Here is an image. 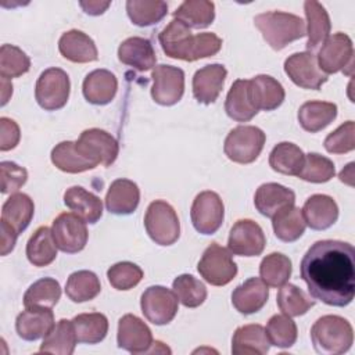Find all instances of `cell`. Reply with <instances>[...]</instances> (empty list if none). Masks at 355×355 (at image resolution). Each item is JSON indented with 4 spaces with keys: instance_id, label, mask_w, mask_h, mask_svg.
Wrapping results in <instances>:
<instances>
[{
    "instance_id": "7dc6e473",
    "label": "cell",
    "mask_w": 355,
    "mask_h": 355,
    "mask_svg": "<svg viewBox=\"0 0 355 355\" xmlns=\"http://www.w3.org/2000/svg\"><path fill=\"white\" fill-rule=\"evenodd\" d=\"M297 324L287 315H273L268 320L266 334L272 345L290 348L297 341Z\"/></svg>"
},
{
    "instance_id": "74e56055",
    "label": "cell",
    "mask_w": 355,
    "mask_h": 355,
    "mask_svg": "<svg viewBox=\"0 0 355 355\" xmlns=\"http://www.w3.org/2000/svg\"><path fill=\"white\" fill-rule=\"evenodd\" d=\"M51 162L67 173H80L97 166L80 154L75 141L58 143L51 151Z\"/></svg>"
},
{
    "instance_id": "e575fe53",
    "label": "cell",
    "mask_w": 355,
    "mask_h": 355,
    "mask_svg": "<svg viewBox=\"0 0 355 355\" xmlns=\"http://www.w3.org/2000/svg\"><path fill=\"white\" fill-rule=\"evenodd\" d=\"M76 343L78 338L72 320L61 319L57 322V324H54L50 333L43 337L39 351L57 355H71L75 351Z\"/></svg>"
},
{
    "instance_id": "30bf717a",
    "label": "cell",
    "mask_w": 355,
    "mask_h": 355,
    "mask_svg": "<svg viewBox=\"0 0 355 355\" xmlns=\"http://www.w3.org/2000/svg\"><path fill=\"white\" fill-rule=\"evenodd\" d=\"M140 306L148 322L168 324L178 313V297L164 286H151L141 294Z\"/></svg>"
},
{
    "instance_id": "11a10c76",
    "label": "cell",
    "mask_w": 355,
    "mask_h": 355,
    "mask_svg": "<svg viewBox=\"0 0 355 355\" xmlns=\"http://www.w3.org/2000/svg\"><path fill=\"white\" fill-rule=\"evenodd\" d=\"M21 137L19 126L10 118H0V150L8 151L14 148Z\"/></svg>"
},
{
    "instance_id": "3957f363",
    "label": "cell",
    "mask_w": 355,
    "mask_h": 355,
    "mask_svg": "<svg viewBox=\"0 0 355 355\" xmlns=\"http://www.w3.org/2000/svg\"><path fill=\"white\" fill-rule=\"evenodd\" d=\"M254 24L273 50H282L288 43L306 35L305 22L298 15L290 12H262L254 18Z\"/></svg>"
},
{
    "instance_id": "603a6c76",
    "label": "cell",
    "mask_w": 355,
    "mask_h": 355,
    "mask_svg": "<svg viewBox=\"0 0 355 355\" xmlns=\"http://www.w3.org/2000/svg\"><path fill=\"white\" fill-rule=\"evenodd\" d=\"M225 111L232 119L237 122H247L258 114L259 110L254 103L250 80L237 79L232 85L226 96Z\"/></svg>"
},
{
    "instance_id": "44dd1931",
    "label": "cell",
    "mask_w": 355,
    "mask_h": 355,
    "mask_svg": "<svg viewBox=\"0 0 355 355\" xmlns=\"http://www.w3.org/2000/svg\"><path fill=\"white\" fill-rule=\"evenodd\" d=\"M269 297L268 284L259 277H250L232 293L233 306L244 315H251L263 308Z\"/></svg>"
},
{
    "instance_id": "484cf974",
    "label": "cell",
    "mask_w": 355,
    "mask_h": 355,
    "mask_svg": "<svg viewBox=\"0 0 355 355\" xmlns=\"http://www.w3.org/2000/svg\"><path fill=\"white\" fill-rule=\"evenodd\" d=\"M58 50L64 58L79 64L96 61L98 57L93 39L78 29L62 33L58 40Z\"/></svg>"
},
{
    "instance_id": "f1b7e54d",
    "label": "cell",
    "mask_w": 355,
    "mask_h": 355,
    "mask_svg": "<svg viewBox=\"0 0 355 355\" xmlns=\"http://www.w3.org/2000/svg\"><path fill=\"white\" fill-rule=\"evenodd\" d=\"M65 205L86 223H96L103 215L101 200L80 186H72L64 193Z\"/></svg>"
},
{
    "instance_id": "5b68a950",
    "label": "cell",
    "mask_w": 355,
    "mask_h": 355,
    "mask_svg": "<svg viewBox=\"0 0 355 355\" xmlns=\"http://www.w3.org/2000/svg\"><path fill=\"white\" fill-rule=\"evenodd\" d=\"M144 226L151 240L159 245H171L180 236V223L176 211L162 200H155L148 205Z\"/></svg>"
},
{
    "instance_id": "8fae6325",
    "label": "cell",
    "mask_w": 355,
    "mask_h": 355,
    "mask_svg": "<svg viewBox=\"0 0 355 355\" xmlns=\"http://www.w3.org/2000/svg\"><path fill=\"white\" fill-rule=\"evenodd\" d=\"M225 207L215 191H201L196 196L190 218L194 229L201 234H214L223 222Z\"/></svg>"
},
{
    "instance_id": "cb8c5ba5",
    "label": "cell",
    "mask_w": 355,
    "mask_h": 355,
    "mask_svg": "<svg viewBox=\"0 0 355 355\" xmlns=\"http://www.w3.org/2000/svg\"><path fill=\"white\" fill-rule=\"evenodd\" d=\"M140 201L137 184L129 179L114 180L105 196V207L111 214L129 215L136 211Z\"/></svg>"
},
{
    "instance_id": "7a4b0ae2",
    "label": "cell",
    "mask_w": 355,
    "mask_h": 355,
    "mask_svg": "<svg viewBox=\"0 0 355 355\" xmlns=\"http://www.w3.org/2000/svg\"><path fill=\"white\" fill-rule=\"evenodd\" d=\"M311 340L316 352L323 355H340L351 348L354 330L347 319L337 315H324L313 323Z\"/></svg>"
},
{
    "instance_id": "ffe728a7",
    "label": "cell",
    "mask_w": 355,
    "mask_h": 355,
    "mask_svg": "<svg viewBox=\"0 0 355 355\" xmlns=\"http://www.w3.org/2000/svg\"><path fill=\"white\" fill-rule=\"evenodd\" d=\"M295 202V194L291 189L279 183L261 184L254 197L255 208L263 216L273 218L280 211L293 207Z\"/></svg>"
},
{
    "instance_id": "7bdbcfd3",
    "label": "cell",
    "mask_w": 355,
    "mask_h": 355,
    "mask_svg": "<svg viewBox=\"0 0 355 355\" xmlns=\"http://www.w3.org/2000/svg\"><path fill=\"white\" fill-rule=\"evenodd\" d=\"M126 11L130 21L137 26H150L159 22L168 12V4L161 0H129Z\"/></svg>"
},
{
    "instance_id": "60d3db41",
    "label": "cell",
    "mask_w": 355,
    "mask_h": 355,
    "mask_svg": "<svg viewBox=\"0 0 355 355\" xmlns=\"http://www.w3.org/2000/svg\"><path fill=\"white\" fill-rule=\"evenodd\" d=\"M61 297L60 283L53 277L36 280L24 294L25 308H53Z\"/></svg>"
},
{
    "instance_id": "5bb4252c",
    "label": "cell",
    "mask_w": 355,
    "mask_h": 355,
    "mask_svg": "<svg viewBox=\"0 0 355 355\" xmlns=\"http://www.w3.org/2000/svg\"><path fill=\"white\" fill-rule=\"evenodd\" d=\"M151 97L161 105L176 104L184 92V72L172 65H157L151 73Z\"/></svg>"
},
{
    "instance_id": "52a82bcc",
    "label": "cell",
    "mask_w": 355,
    "mask_h": 355,
    "mask_svg": "<svg viewBox=\"0 0 355 355\" xmlns=\"http://www.w3.org/2000/svg\"><path fill=\"white\" fill-rule=\"evenodd\" d=\"M71 82L65 71L49 68L43 71L36 82L35 97L37 104L46 111L62 108L69 97Z\"/></svg>"
},
{
    "instance_id": "277c9868",
    "label": "cell",
    "mask_w": 355,
    "mask_h": 355,
    "mask_svg": "<svg viewBox=\"0 0 355 355\" xmlns=\"http://www.w3.org/2000/svg\"><path fill=\"white\" fill-rule=\"evenodd\" d=\"M265 133L251 125H241L229 132L225 139L223 151L226 157L237 164L254 162L265 144Z\"/></svg>"
},
{
    "instance_id": "680465c9",
    "label": "cell",
    "mask_w": 355,
    "mask_h": 355,
    "mask_svg": "<svg viewBox=\"0 0 355 355\" xmlns=\"http://www.w3.org/2000/svg\"><path fill=\"white\" fill-rule=\"evenodd\" d=\"M12 94V85L7 78L1 76V105H6Z\"/></svg>"
},
{
    "instance_id": "f6af8a7d",
    "label": "cell",
    "mask_w": 355,
    "mask_h": 355,
    "mask_svg": "<svg viewBox=\"0 0 355 355\" xmlns=\"http://www.w3.org/2000/svg\"><path fill=\"white\" fill-rule=\"evenodd\" d=\"M259 275L268 286L280 287L291 275V261L280 252H272L261 261Z\"/></svg>"
},
{
    "instance_id": "8d00e7d4",
    "label": "cell",
    "mask_w": 355,
    "mask_h": 355,
    "mask_svg": "<svg viewBox=\"0 0 355 355\" xmlns=\"http://www.w3.org/2000/svg\"><path fill=\"white\" fill-rule=\"evenodd\" d=\"M173 17L189 28H207L215 19V6L207 0H186L173 11Z\"/></svg>"
},
{
    "instance_id": "d6986e66",
    "label": "cell",
    "mask_w": 355,
    "mask_h": 355,
    "mask_svg": "<svg viewBox=\"0 0 355 355\" xmlns=\"http://www.w3.org/2000/svg\"><path fill=\"white\" fill-rule=\"evenodd\" d=\"M54 324V313L51 308H26L15 320L18 336L26 341L46 337Z\"/></svg>"
},
{
    "instance_id": "f5cc1de1",
    "label": "cell",
    "mask_w": 355,
    "mask_h": 355,
    "mask_svg": "<svg viewBox=\"0 0 355 355\" xmlns=\"http://www.w3.org/2000/svg\"><path fill=\"white\" fill-rule=\"evenodd\" d=\"M0 178H1V193H15L18 191L28 179V172L25 168L17 165L11 161H3L0 164Z\"/></svg>"
},
{
    "instance_id": "6f0895ef",
    "label": "cell",
    "mask_w": 355,
    "mask_h": 355,
    "mask_svg": "<svg viewBox=\"0 0 355 355\" xmlns=\"http://www.w3.org/2000/svg\"><path fill=\"white\" fill-rule=\"evenodd\" d=\"M80 7L85 10L86 14L100 15L110 7V1H80Z\"/></svg>"
},
{
    "instance_id": "ab89813d",
    "label": "cell",
    "mask_w": 355,
    "mask_h": 355,
    "mask_svg": "<svg viewBox=\"0 0 355 355\" xmlns=\"http://www.w3.org/2000/svg\"><path fill=\"white\" fill-rule=\"evenodd\" d=\"M272 226L279 240L291 243L298 240L306 227L302 211L297 207H288L272 218Z\"/></svg>"
},
{
    "instance_id": "ee69618b",
    "label": "cell",
    "mask_w": 355,
    "mask_h": 355,
    "mask_svg": "<svg viewBox=\"0 0 355 355\" xmlns=\"http://www.w3.org/2000/svg\"><path fill=\"white\" fill-rule=\"evenodd\" d=\"M277 306L287 316H300L308 312L315 305V301L311 300L300 287L284 283L280 286L277 293Z\"/></svg>"
},
{
    "instance_id": "7402d4cb",
    "label": "cell",
    "mask_w": 355,
    "mask_h": 355,
    "mask_svg": "<svg viewBox=\"0 0 355 355\" xmlns=\"http://www.w3.org/2000/svg\"><path fill=\"white\" fill-rule=\"evenodd\" d=\"M301 211L305 223L313 230H326L333 226L338 218L336 201L326 194L311 196Z\"/></svg>"
},
{
    "instance_id": "e0dca14e",
    "label": "cell",
    "mask_w": 355,
    "mask_h": 355,
    "mask_svg": "<svg viewBox=\"0 0 355 355\" xmlns=\"http://www.w3.org/2000/svg\"><path fill=\"white\" fill-rule=\"evenodd\" d=\"M158 40L164 53L176 60L193 61L194 35L190 28L178 19H172L159 33Z\"/></svg>"
},
{
    "instance_id": "d4e9b609",
    "label": "cell",
    "mask_w": 355,
    "mask_h": 355,
    "mask_svg": "<svg viewBox=\"0 0 355 355\" xmlns=\"http://www.w3.org/2000/svg\"><path fill=\"white\" fill-rule=\"evenodd\" d=\"M118 58L122 64L129 65L140 72L150 71L155 67V51L150 40L144 37H129L118 49Z\"/></svg>"
},
{
    "instance_id": "1f68e13d",
    "label": "cell",
    "mask_w": 355,
    "mask_h": 355,
    "mask_svg": "<svg viewBox=\"0 0 355 355\" xmlns=\"http://www.w3.org/2000/svg\"><path fill=\"white\" fill-rule=\"evenodd\" d=\"M251 93L258 110L272 111L282 105L284 100V89L280 82L269 75H258L250 79Z\"/></svg>"
},
{
    "instance_id": "2e32d148",
    "label": "cell",
    "mask_w": 355,
    "mask_h": 355,
    "mask_svg": "<svg viewBox=\"0 0 355 355\" xmlns=\"http://www.w3.org/2000/svg\"><path fill=\"white\" fill-rule=\"evenodd\" d=\"M118 347L132 354L148 352L154 344L150 327L136 315H123L118 322Z\"/></svg>"
},
{
    "instance_id": "91938a15",
    "label": "cell",
    "mask_w": 355,
    "mask_h": 355,
    "mask_svg": "<svg viewBox=\"0 0 355 355\" xmlns=\"http://www.w3.org/2000/svg\"><path fill=\"white\" fill-rule=\"evenodd\" d=\"M338 178H340L341 182H344V183L352 186V184H354V182H352V179H354V162L348 164V165L340 172Z\"/></svg>"
},
{
    "instance_id": "83f0119b",
    "label": "cell",
    "mask_w": 355,
    "mask_h": 355,
    "mask_svg": "<svg viewBox=\"0 0 355 355\" xmlns=\"http://www.w3.org/2000/svg\"><path fill=\"white\" fill-rule=\"evenodd\" d=\"M118 89L115 75L108 69H94L83 80L85 98L96 105H104L114 100Z\"/></svg>"
},
{
    "instance_id": "8992f818",
    "label": "cell",
    "mask_w": 355,
    "mask_h": 355,
    "mask_svg": "<svg viewBox=\"0 0 355 355\" xmlns=\"http://www.w3.org/2000/svg\"><path fill=\"white\" fill-rule=\"evenodd\" d=\"M198 273L212 286H225L237 275V265L232 258L230 250L212 243L204 251L197 265Z\"/></svg>"
},
{
    "instance_id": "4fadbf2b",
    "label": "cell",
    "mask_w": 355,
    "mask_h": 355,
    "mask_svg": "<svg viewBox=\"0 0 355 355\" xmlns=\"http://www.w3.org/2000/svg\"><path fill=\"white\" fill-rule=\"evenodd\" d=\"M284 72L293 83L309 90H319L327 80V75L319 68L318 58L311 51L291 54L284 61Z\"/></svg>"
},
{
    "instance_id": "ba28073f",
    "label": "cell",
    "mask_w": 355,
    "mask_h": 355,
    "mask_svg": "<svg viewBox=\"0 0 355 355\" xmlns=\"http://www.w3.org/2000/svg\"><path fill=\"white\" fill-rule=\"evenodd\" d=\"M319 68L327 73L344 71L347 75L352 73L354 68V46L348 35L337 32L326 39L319 50Z\"/></svg>"
},
{
    "instance_id": "4dcf8cb0",
    "label": "cell",
    "mask_w": 355,
    "mask_h": 355,
    "mask_svg": "<svg viewBox=\"0 0 355 355\" xmlns=\"http://www.w3.org/2000/svg\"><path fill=\"white\" fill-rule=\"evenodd\" d=\"M304 10L308 22L306 47L312 53L326 42L331 29V24L327 11L320 3L308 0L304 3Z\"/></svg>"
},
{
    "instance_id": "816d5d0a",
    "label": "cell",
    "mask_w": 355,
    "mask_h": 355,
    "mask_svg": "<svg viewBox=\"0 0 355 355\" xmlns=\"http://www.w3.org/2000/svg\"><path fill=\"white\" fill-rule=\"evenodd\" d=\"M355 125L347 121L324 139V148L331 154H345L355 148Z\"/></svg>"
},
{
    "instance_id": "db71d44e",
    "label": "cell",
    "mask_w": 355,
    "mask_h": 355,
    "mask_svg": "<svg viewBox=\"0 0 355 355\" xmlns=\"http://www.w3.org/2000/svg\"><path fill=\"white\" fill-rule=\"evenodd\" d=\"M222 47V39L212 32H204L194 36V46H193V61L212 57L215 55Z\"/></svg>"
},
{
    "instance_id": "b9f144b4",
    "label": "cell",
    "mask_w": 355,
    "mask_h": 355,
    "mask_svg": "<svg viewBox=\"0 0 355 355\" xmlns=\"http://www.w3.org/2000/svg\"><path fill=\"white\" fill-rule=\"evenodd\" d=\"M101 291V284L96 273L90 270L73 272L65 284V294L73 302H85L96 298Z\"/></svg>"
},
{
    "instance_id": "9f6ffc18",
    "label": "cell",
    "mask_w": 355,
    "mask_h": 355,
    "mask_svg": "<svg viewBox=\"0 0 355 355\" xmlns=\"http://www.w3.org/2000/svg\"><path fill=\"white\" fill-rule=\"evenodd\" d=\"M0 229H1V255L4 257L14 250L18 233L4 220L0 222Z\"/></svg>"
},
{
    "instance_id": "d590c367",
    "label": "cell",
    "mask_w": 355,
    "mask_h": 355,
    "mask_svg": "<svg viewBox=\"0 0 355 355\" xmlns=\"http://www.w3.org/2000/svg\"><path fill=\"white\" fill-rule=\"evenodd\" d=\"M305 154L302 150L288 141L279 143L269 154L270 168L279 173L290 176H298L300 171L302 169Z\"/></svg>"
},
{
    "instance_id": "9c48e42d",
    "label": "cell",
    "mask_w": 355,
    "mask_h": 355,
    "mask_svg": "<svg viewBox=\"0 0 355 355\" xmlns=\"http://www.w3.org/2000/svg\"><path fill=\"white\" fill-rule=\"evenodd\" d=\"M75 143L80 154L96 165L110 166L118 157L119 146L116 139L103 129H86Z\"/></svg>"
},
{
    "instance_id": "bcb514c9",
    "label": "cell",
    "mask_w": 355,
    "mask_h": 355,
    "mask_svg": "<svg viewBox=\"0 0 355 355\" xmlns=\"http://www.w3.org/2000/svg\"><path fill=\"white\" fill-rule=\"evenodd\" d=\"M178 301L187 308L200 306L207 298V288L202 282L191 275H180L172 283Z\"/></svg>"
},
{
    "instance_id": "f546056e",
    "label": "cell",
    "mask_w": 355,
    "mask_h": 355,
    "mask_svg": "<svg viewBox=\"0 0 355 355\" xmlns=\"http://www.w3.org/2000/svg\"><path fill=\"white\" fill-rule=\"evenodd\" d=\"M337 116V105L329 101H306L298 110V122L304 130L316 133L330 125Z\"/></svg>"
},
{
    "instance_id": "c3c4849f",
    "label": "cell",
    "mask_w": 355,
    "mask_h": 355,
    "mask_svg": "<svg viewBox=\"0 0 355 355\" xmlns=\"http://www.w3.org/2000/svg\"><path fill=\"white\" fill-rule=\"evenodd\" d=\"M31 68L29 57L14 44H3L0 47V75L7 79L18 78Z\"/></svg>"
},
{
    "instance_id": "f907efd6",
    "label": "cell",
    "mask_w": 355,
    "mask_h": 355,
    "mask_svg": "<svg viewBox=\"0 0 355 355\" xmlns=\"http://www.w3.org/2000/svg\"><path fill=\"white\" fill-rule=\"evenodd\" d=\"M110 284L116 290H130L143 279V270L140 266L132 262H118L107 270Z\"/></svg>"
},
{
    "instance_id": "d6a6232c",
    "label": "cell",
    "mask_w": 355,
    "mask_h": 355,
    "mask_svg": "<svg viewBox=\"0 0 355 355\" xmlns=\"http://www.w3.org/2000/svg\"><path fill=\"white\" fill-rule=\"evenodd\" d=\"M35 212L33 201L28 194H11L1 208V220L7 222L18 234L22 233L31 223Z\"/></svg>"
},
{
    "instance_id": "9a60e30c",
    "label": "cell",
    "mask_w": 355,
    "mask_h": 355,
    "mask_svg": "<svg viewBox=\"0 0 355 355\" xmlns=\"http://www.w3.org/2000/svg\"><path fill=\"white\" fill-rule=\"evenodd\" d=\"M266 244L262 227L251 219L237 220L229 233L227 245L230 252L241 257L261 255Z\"/></svg>"
},
{
    "instance_id": "836d02e7",
    "label": "cell",
    "mask_w": 355,
    "mask_h": 355,
    "mask_svg": "<svg viewBox=\"0 0 355 355\" xmlns=\"http://www.w3.org/2000/svg\"><path fill=\"white\" fill-rule=\"evenodd\" d=\"M57 244L53 232L47 226H40L26 243V257L35 266H47L57 257Z\"/></svg>"
},
{
    "instance_id": "4316f807",
    "label": "cell",
    "mask_w": 355,
    "mask_h": 355,
    "mask_svg": "<svg viewBox=\"0 0 355 355\" xmlns=\"http://www.w3.org/2000/svg\"><path fill=\"white\" fill-rule=\"evenodd\" d=\"M270 341L261 324H244L236 329L232 338L233 355H265Z\"/></svg>"
},
{
    "instance_id": "f35d334b",
    "label": "cell",
    "mask_w": 355,
    "mask_h": 355,
    "mask_svg": "<svg viewBox=\"0 0 355 355\" xmlns=\"http://www.w3.org/2000/svg\"><path fill=\"white\" fill-rule=\"evenodd\" d=\"M78 343L97 344L108 333V319L100 312L80 313L72 319Z\"/></svg>"
},
{
    "instance_id": "6da1fadb",
    "label": "cell",
    "mask_w": 355,
    "mask_h": 355,
    "mask_svg": "<svg viewBox=\"0 0 355 355\" xmlns=\"http://www.w3.org/2000/svg\"><path fill=\"white\" fill-rule=\"evenodd\" d=\"M300 273L315 300L345 306L355 295V250L347 241H316L302 257Z\"/></svg>"
},
{
    "instance_id": "7c38bea8",
    "label": "cell",
    "mask_w": 355,
    "mask_h": 355,
    "mask_svg": "<svg viewBox=\"0 0 355 355\" xmlns=\"http://www.w3.org/2000/svg\"><path fill=\"white\" fill-rule=\"evenodd\" d=\"M51 232L57 247L68 254L82 251L89 237L86 222L73 212L60 214L53 220Z\"/></svg>"
},
{
    "instance_id": "ac0fdd59",
    "label": "cell",
    "mask_w": 355,
    "mask_h": 355,
    "mask_svg": "<svg viewBox=\"0 0 355 355\" xmlns=\"http://www.w3.org/2000/svg\"><path fill=\"white\" fill-rule=\"evenodd\" d=\"M227 71L220 64L200 68L193 76V96L201 104H212L223 89Z\"/></svg>"
},
{
    "instance_id": "681fc988",
    "label": "cell",
    "mask_w": 355,
    "mask_h": 355,
    "mask_svg": "<svg viewBox=\"0 0 355 355\" xmlns=\"http://www.w3.org/2000/svg\"><path fill=\"white\" fill-rule=\"evenodd\" d=\"M336 173L334 164L329 158L309 153L305 155L302 169L298 173V178L311 183H324L329 182Z\"/></svg>"
}]
</instances>
